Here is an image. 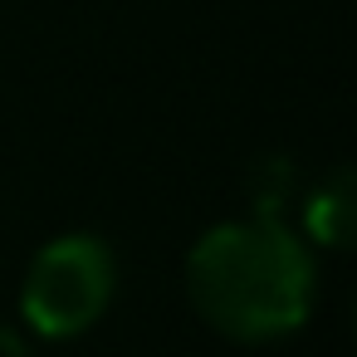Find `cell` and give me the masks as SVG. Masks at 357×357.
Masks as SVG:
<instances>
[{
    "label": "cell",
    "instance_id": "4",
    "mask_svg": "<svg viewBox=\"0 0 357 357\" xmlns=\"http://www.w3.org/2000/svg\"><path fill=\"white\" fill-rule=\"evenodd\" d=\"M245 191H250L255 215H279L284 201H289V191H294V162H289V157H264V162H255Z\"/></svg>",
    "mask_w": 357,
    "mask_h": 357
},
{
    "label": "cell",
    "instance_id": "2",
    "mask_svg": "<svg viewBox=\"0 0 357 357\" xmlns=\"http://www.w3.org/2000/svg\"><path fill=\"white\" fill-rule=\"evenodd\" d=\"M118 289V259L98 235H59L50 240L20 284V313L40 337H79L103 318Z\"/></svg>",
    "mask_w": 357,
    "mask_h": 357
},
{
    "label": "cell",
    "instance_id": "3",
    "mask_svg": "<svg viewBox=\"0 0 357 357\" xmlns=\"http://www.w3.org/2000/svg\"><path fill=\"white\" fill-rule=\"evenodd\" d=\"M303 230L323 245V250H347L352 230H357V181L347 167H337L333 176H323L308 201H303Z\"/></svg>",
    "mask_w": 357,
    "mask_h": 357
},
{
    "label": "cell",
    "instance_id": "5",
    "mask_svg": "<svg viewBox=\"0 0 357 357\" xmlns=\"http://www.w3.org/2000/svg\"><path fill=\"white\" fill-rule=\"evenodd\" d=\"M0 357H35V352H30V342L15 328H0Z\"/></svg>",
    "mask_w": 357,
    "mask_h": 357
},
{
    "label": "cell",
    "instance_id": "1",
    "mask_svg": "<svg viewBox=\"0 0 357 357\" xmlns=\"http://www.w3.org/2000/svg\"><path fill=\"white\" fill-rule=\"evenodd\" d=\"M313 255L279 215L225 220L186 255L196 313L235 342H274L313 313Z\"/></svg>",
    "mask_w": 357,
    "mask_h": 357
}]
</instances>
